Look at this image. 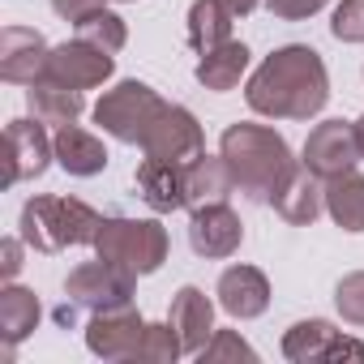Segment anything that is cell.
Wrapping results in <instances>:
<instances>
[{
	"mask_svg": "<svg viewBox=\"0 0 364 364\" xmlns=\"http://www.w3.org/2000/svg\"><path fill=\"white\" fill-rule=\"evenodd\" d=\"M245 103L266 120H313L330 103V73L309 43L274 48L245 86Z\"/></svg>",
	"mask_w": 364,
	"mask_h": 364,
	"instance_id": "1",
	"label": "cell"
},
{
	"mask_svg": "<svg viewBox=\"0 0 364 364\" xmlns=\"http://www.w3.org/2000/svg\"><path fill=\"white\" fill-rule=\"evenodd\" d=\"M219 154L232 167L236 193H245L257 206H270L274 193L291 180V171L300 167V159H291V146L283 133H274L270 124H228L219 137Z\"/></svg>",
	"mask_w": 364,
	"mask_h": 364,
	"instance_id": "2",
	"label": "cell"
},
{
	"mask_svg": "<svg viewBox=\"0 0 364 364\" xmlns=\"http://www.w3.org/2000/svg\"><path fill=\"white\" fill-rule=\"evenodd\" d=\"M103 215L82 202V198H56V193H39L22 206L18 219V236L35 249V253H65L77 245H95Z\"/></svg>",
	"mask_w": 364,
	"mask_h": 364,
	"instance_id": "3",
	"label": "cell"
},
{
	"mask_svg": "<svg viewBox=\"0 0 364 364\" xmlns=\"http://www.w3.org/2000/svg\"><path fill=\"white\" fill-rule=\"evenodd\" d=\"M95 257L112 262L116 270L146 279L167 262V228L159 219H124V215H103L99 236H95Z\"/></svg>",
	"mask_w": 364,
	"mask_h": 364,
	"instance_id": "4",
	"label": "cell"
},
{
	"mask_svg": "<svg viewBox=\"0 0 364 364\" xmlns=\"http://www.w3.org/2000/svg\"><path fill=\"white\" fill-rule=\"evenodd\" d=\"M163 107H167V99L154 86H146L137 77H124L112 90H103V99L95 103V124L107 137L124 141V146H141L150 124L163 116Z\"/></svg>",
	"mask_w": 364,
	"mask_h": 364,
	"instance_id": "5",
	"label": "cell"
},
{
	"mask_svg": "<svg viewBox=\"0 0 364 364\" xmlns=\"http://www.w3.org/2000/svg\"><path fill=\"white\" fill-rule=\"evenodd\" d=\"M133 287L137 279L116 270L112 262L95 257V262H82L69 270L65 279V300H73L82 313H107V309H124L133 304Z\"/></svg>",
	"mask_w": 364,
	"mask_h": 364,
	"instance_id": "6",
	"label": "cell"
},
{
	"mask_svg": "<svg viewBox=\"0 0 364 364\" xmlns=\"http://www.w3.org/2000/svg\"><path fill=\"white\" fill-rule=\"evenodd\" d=\"M360 137H355V120H321L309 137H304V150H300V163L321 176V180H334L343 171H355L360 163Z\"/></svg>",
	"mask_w": 364,
	"mask_h": 364,
	"instance_id": "7",
	"label": "cell"
},
{
	"mask_svg": "<svg viewBox=\"0 0 364 364\" xmlns=\"http://www.w3.org/2000/svg\"><path fill=\"white\" fill-rule=\"evenodd\" d=\"M146 159H167V163H193L198 154H206V133L198 124V116L180 103H167L163 116L150 124L146 141H141Z\"/></svg>",
	"mask_w": 364,
	"mask_h": 364,
	"instance_id": "8",
	"label": "cell"
},
{
	"mask_svg": "<svg viewBox=\"0 0 364 364\" xmlns=\"http://www.w3.org/2000/svg\"><path fill=\"white\" fill-rule=\"evenodd\" d=\"M112 73H116V56L103 52V48H95V43H86V39H77V35L65 39V43H56L48 52V69H43V77L65 82L73 90H95Z\"/></svg>",
	"mask_w": 364,
	"mask_h": 364,
	"instance_id": "9",
	"label": "cell"
},
{
	"mask_svg": "<svg viewBox=\"0 0 364 364\" xmlns=\"http://www.w3.org/2000/svg\"><path fill=\"white\" fill-rule=\"evenodd\" d=\"M146 317L124 304V309H107V313H90L86 321V347L99 360H137L141 338H146Z\"/></svg>",
	"mask_w": 364,
	"mask_h": 364,
	"instance_id": "10",
	"label": "cell"
},
{
	"mask_svg": "<svg viewBox=\"0 0 364 364\" xmlns=\"http://www.w3.org/2000/svg\"><path fill=\"white\" fill-rule=\"evenodd\" d=\"M240 240H245V223L228 202L189 210V245H193L198 257L223 262V257H232L240 249Z\"/></svg>",
	"mask_w": 364,
	"mask_h": 364,
	"instance_id": "11",
	"label": "cell"
},
{
	"mask_svg": "<svg viewBox=\"0 0 364 364\" xmlns=\"http://www.w3.org/2000/svg\"><path fill=\"white\" fill-rule=\"evenodd\" d=\"M9 141V185H22V180H35L48 171V163L56 159V141L48 137L43 120H9L5 129Z\"/></svg>",
	"mask_w": 364,
	"mask_h": 364,
	"instance_id": "12",
	"label": "cell"
},
{
	"mask_svg": "<svg viewBox=\"0 0 364 364\" xmlns=\"http://www.w3.org/2000/svg\"><path fill=\"white\" fill-rule=\"evenodd\" d=\"M215 296H219V309L236 321H253L270 309V279L257 270V266H228L215 283Z\"/></svg>",
	"mask_w": 364,
	"mask_h": 364,
	"instance_id": "13",
	"label": "cell"
},
{
	"mask_svg": "<svg viewBox=\"0 0 364 364\" xmlns=\"http://www.w3.org/2000/svg\"><path fill=\"white\" fill-rule=\"evenodd\" d=\"M48 39L31 26H5L0 31V77L14 86H31L48 69Z\"/></svg>",
	"mask_w": 364,
	"mask_h": 364,
	"instance_id": "14",
	"label": "cell"
},
{
	"mask_svg": "<svg viewBox=\"0 0 364 364\" xmlns=\"http://www.w3.org/2000/svg\"><path fill=\"white\" fill-rule=\"evenodd\" d=\"M167 321L176 326L180 343H185V355H198V351L210 343V334H215V300H210L202 287L185 283V287L171 296Z\"/></svg>",
	"mask_w": 364,
	"mask_h": 364,
	"instance_id": "15",
	"label": "cell"
},
{
	"mask_svg": "<svg viewBox=\"0 0 364 364\" xmlns=\"http://www.w3.org/2000/svg\"><path fill=\"white\" fill-rule=\"evenodd\" d=\"M137 198L154 210V215H171L185 210V163H167V159H141L137 163Z\"/></svg>",
	"mask_w": 364,
	"mask_h": 364,
	"instance_id": "16",
	"label": "cell"
},
{
	"mask_svg": "<svg viewBox=\"0 0 364 364\" xmlns=\"http://www.w3.org/2000/svg\"><path fill=\"white\" fill-rule=\"evenodd\" d=\"M232 193H236V180L223 154H198L193 163H185V210L219 206Z\"/></svg>",
	"mask_w": 364,
	"mask_h": 364,
	"instance_id": "17",
	"label": "cell"
},
{
	"mask_svg": "<svg viewBox=\"0 0 364 364\" xmlns=\"http://www.w3.org/2000/svg\"><path fill=\"white\" fill-rule=\"evenodd\" d=\"M270 206H274L279 219H287L291 228H309V223H317V215L326 210V180L313 176V171L300 163V167L291 171V180L274 193Z\"/></svg>",
	"mask_w": 364,
	"mask_h": 364,
	"instance_id": "18",
	"label": "cell"
},
{
	"mask_svg": "<svg viewBox=\"0 0 364 364\" xmlns=\"http://www.w3.org/2000/svg\"><path fill=\"white\" fill-rule=\"evenodd\" d=\"M26 103H31V116L52 124V129H65V124H77V116L86 112V99L82 90L65 86V82H52V77H39L26 86Z\"/></svg>",
	"mask_w": 364,
	"mask_h": 364,
	"instance_id": "19",
	"label": "cell"
},
{
	"mask_svg": "<svg viewBox=\"0 0 364 364\" xmlns=\"http://www.w3.org/2000/svg\"><path fill=\"white\" fill-rule=\"evenodd\" d=\"M39 317H43L39 296L31 287L5 283V291H0V338H5V355H14V347L35 334Z\"/></svg>",
	"mask_w": 364,
	"mask_h": 364,
	"instance_id": "20",
	"label": "cell"
},
{
	"mask_svg": "<svg viewBox=\"0 0 364 364\" xmlns=\"http://www.w3.org/2000/svg\"><path fill=\"white\" fill-rule=\"evenodd\" d=\"M56 163L69 171V176H99L103 167H107V146L95 137V133H86V129H77V124H65V129H56Z\"/></svg>",
	"mask_w": 364,
	"mask_h": 364,
	"instance_id": "21",
	"label": "cell"
},
{
	"mask_svg": "<svg viewBox=\"0 0 364 364\" xmlns=\"http://www.w3.org/2000/svg\"><path fill=\"white\" fill-rule=\"evenodd\" d=\"M249 60H253V52H249L245 43L228 39L223 48H215V52H206V56L198 60L193 77H198L206 90H215V95H228V90H236V86H240V77L249 73Z\"/></svg>",
	"mask_w": 364,
	"mask_h": 364,
	"instance_id": "22",
	"label": "cell"
},
{
	"mask_svg": "<svg viewBox=\"0 0 364 364\" xmlns=\"http://www.w3.org/2000/svg\"><path fill=\"white\" fill-rule=\"evenodd\" d=\"M232 26H236V14L228 9V0H193L189 5V48L198 56L223 48L232 39Z\"/></svg>",
	"mask_w": 364,
	"mask_h": 364,
	"instance_id": "23",
	"label": "cell"
},
{
	"mask_svg": "<svg viewBox=\"0 0 364 364\" xmlns=\"http://www.w3.org/2000/svg\"><path fill=\"white\" fill-rule=\"evenodd\" d=\"M326 215L351 236L364 232V176L360 171H343L326 180Z\"/></svg>",
	"mask_w": 364,
	"mask_h": 364,
	"instance_id": "24",
	"label": "cell"
},
{
	"mask_svg": "<svg viewBox=\"0 0 364 364\" xmlns=\"http://www.w3.org/2000/svg\"><path fill=\"white\" fill-rule=\"evenodd\" d=\"M338 334H343V330H334L326 317L296 321V326H287V334H283V355H287V360H296V364L326 360V351H330V343H334Z\"/></svg>",
	"mask_w": 364,
	"mask_h": 364,
	"instance_id": "25",
	"label": "cell"
},
{
	"mask_svg": "<svg viewBox=\"0 0 364 364\" xmlns=\"http://www.w3.org/2000/svg\"><path fill=\"white\" fill-rule=\"evenodd\" d=\"M73 31H77V39H86V43H95V48L112 52V56L129 43V26H124V18H120V14H112L107 5H103V9H95V14H86L82 22H73Z\"/></svg>",
	"mask_w": 364,
	"mask_h": 364,
	"instance_id": "26",
	"label": "cell"
},
{
	"mask_svg": "<svg viewBox=\"0 0 364 364\" xmlns=\"http://www.w3.org/2000/svg\"><path fill=\"white\" fill-rule=\"evenodd\" d=\"M180 355H185V343H180L176 326H171V321H150L137 360H150V364H176Z\"/></svg>",
	"mask_w": 364,
	"mask_h": 364,
	"instance_id": "27",
	"label": "cell"
},
{
	"mask_svg": "<svg viewBox=\"0 0 364 364\" xmlns=\"http://www.w3.org/2000/svg\"><path fill=\"white\" fill-rule=\"evenodd\" d=\"M334 309L347 326H364V270H351L334 287Z\"/></svg>",
	"mask_w": 364,
	"mask_h": 364,
	"instance_id": "28",
	"label": "cell"
},
{
	"mask_svg": "<svg viewBox=\"0 0 364 364\" xmlns=\"http://www.w3.org/2000/svg\"><path fill=\"white\" fill-rule=\"evenodd\" d=\"M206 364H219V360H257V351L249 347V338L240 330H215L210 343L198 351Z\"/></svg>",
	"mask_w": 364,
	"mask_h": 364,
	"instance_id": "29",
	"label": "cell"
},
{
	"mask_svg": "<svg viewBox=\"0 0 364 364\" xmlns=\"http://www.w3.org/2000/svg\"><path fill=\"white\" fill-rule=\"evenodd\" d=\"M330 35L338 43H364V0H338L330 14Z\"/></svg>",
	"mask_w": 364,
	"mask_h": 364,
	"instance_id": "30",
	"label": "cell"
},
{
	"mask_svg": "<svg viewBox=\"0 0 364 364\" xmlns=\"http://www.w3.org/2000/svg\"><path fill=\"white\" fill-rule=\"evenodd\" d=\"M330 0H266V9L279 18V22H309L313 14H321Z\"/></svg>",
	"mask_w": 364,
	"mask_h": 364,
	"instance_id": "31",
	"label": "cell"
},
{
	"mask_svg": "<svg viewBox=\"0 0 364 364\" xmlns=\"http://www.w3.org/2000/svg\"><path fill=\"white\" fill-rule=\"evenodd\" d=\"M22 236H5L0 240V274H5V283H14L18 279V270H22Z\"/></svg>",
	"mask_w": 364,
	"mask_h": 364,
	"instance_id": "32",
	"label": "cell"
},
{
	"mask_svg": "<svg viewBox=\"0 0 364 364\" xmlns=\"http://www.w3.org/2000/svg\"><path fill=\"white\" fill-rule=\"evenodd\" d=\"M107 0H52V9L65 18V22H82L86 14H95V9H103Z\"/></svg>",
	"mask_w": 364,
	"mask_h": 364,
	"instance_id": "33",
	"label": "cell"
},
{
	"mask_svg": "<svg viewBox=\"0 0 364 364\" xmlns=\"http://www.w3.org/2000/svg\"><path fill=\"white\" fill-rule=\"evenodd\" d=\"M326 360H364V343H355V338H347V334H338V338L330 343V351H326Z\"/></svg>",
	"mask_w": 364,
	"mask_h": 364,
	"instance_id": "34",
	"label": "cell"
},
{
	"mask_svg": "<svg viewBox=\"0 0 364 364\" xmlns=\"http://www.w3.org/2000/svg\"><path fill=\"white\" fill-rule=\"evenodd\" d=\"M257 5H262V0H228V9H232L236 18H249V14H253Z\"/></svg>",
	"mask_w": 364,
	"mask_h": 364,
	"instance_id": "35",
	"label": "cell"
},
{
	"mask_svg": "<svg viewBox=\"0 0 364 364\" xmlns=\"http://www.w3.org/2000/svg\"><path fill=\"white\" fill-rule=\"evenodd\" d=\"M355 137H360V154H364V116L355 120Z\"/></svg>",
	"mask_w": 364,
	"mask_h": 364,
	"instance_id": "36",
	"label": "cell"
},
{
	"mask_svg": "<svg viewBox=\"0 0 364 364\" xmlns=\"http://www.w3.org/2000/svg\"><path fill=\"white\" fill-rule=\"evenodd\" d=\"M120 5H133V0H120Z\"/></svg>",
	"mask_w": 364,
	"mask_h": 364,
	"instance_id": "37",
	"label": "cell"
}]
</instances>
